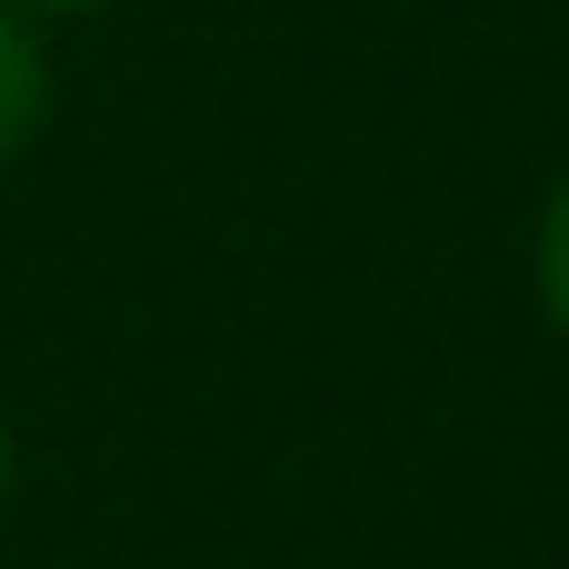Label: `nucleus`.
I'll use <instances>...</instances> for the list:
<instances>
[{
    "label": "nucleus",
    "instance_id": "nucleus-1",
    "mask_svg": "<svg viewBox=\"0 0 569 569\" xmlns=\"http://www.w3.org/2000/svg\"><path fill=\"white\" fill-rule=\"evenodd\" d=\"M40 120H50V50H40L30 10L0 0V170L40 140Z\"/></svg>",
    "mask_w": 569,
    "mask_h": 569
},
{
    "label": "nucleus",
    "instance_id": "nucleus-2",
    "mask_svg": "<svg viewBox=\"0 0 569 569\" xmlns=\"http://www.w3.org/2000/svg\"><path fill=\"white\" fill-rule=\"evenodd\" d=\"M530 270H540V310H550V330L569 340V170H560V190H550V210H540V250H530Z\"/></svg>",
    "mask_w": 569,
    "mask_h": 569
},
{
    "label": "nucleus",
    "instance_id": "nucleus-3",
    "mask_svg": "<svg viewBox=\"0 0 569 569\" xmlns=\"http://www.w3.org/2000/svg\"><path fill=\"white\" fill-rule=\"evenodd\" d=\"M10 10H100V0H10Z\"/></svg>",
    "mask_w": 569,
    "mask_h": 569
},
{
    "label": "nucleus",
    "instance_id": "nucleus-4",
    "mask_svg": "<svg viewBox=\"0 0 569 569\" xmlns=\"http://www.w3.org/2000/svg\"><path fill=\"white\" fill-rule=\"evenodd\" d=\"M0 500H10V420H0Z\"/></svg>",
    "mask_w": 569,
    "mask_h": 569
}]
</instances>
